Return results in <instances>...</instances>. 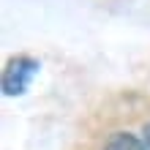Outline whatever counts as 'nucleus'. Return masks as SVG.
Here are the masks:
<instances>
[{"label":"nucleus","mask_w":150,"mask_h":150,"mask_svg":"<svg viewBox=\"0 0 150 150\" xmlns=\"http://www.w3.org/2000/svg\"><path fill=\"white\" fill-rule=\"evenodd\" d=\"M38 60H33L28 55H16L6 63L3 68V93L6 96H22L30 87V82L38 74Z\"/></svg>","instance_id":"obj_1"},{"label":"nucleus","mask_w":150,"mask_h":150,"mask_svg":"<svg viewBox=\"0 0 150 150\" xmlns=\"http://www.w3.org/2000/svg\"><path fill=\"white\" fill-rule=\"evenodd\" d=\"M104 150H147V145L128 131H117V134H112V139L107 142Z\"/></svg>","instance_id":"obj_2"},{"label":"nucleus","mask_w":150,"mask_h":150,"mask_svg":"<svg viewBox=\"0 0 150 150\" xmlns=\"http://www.w3.org/2000/svg\"><path fill=\"white\" fill-rule=\"evenodd\" d=\"M145 142H147V147H150V123L145 126Z\"/></svg>","instance_id":"obj_3"}]
</instances>
